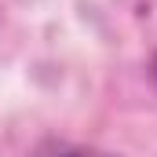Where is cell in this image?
<instances>
[{
    "instance_id": "6da1fadb",
    "label": "cell",
    "mask_w": 157,
    "mask_h": 157,
    "mask_svg": "<svg viewBox=\"0 0 157 157\" xmlns=\"http://www.w3.org/2000/svg\"><path fill=\"white\" fill-rule=\"evenodd\" d=\"M51 157H117V154H106V150H95V146H59Z\"/></svg>"
}]
</instances>
